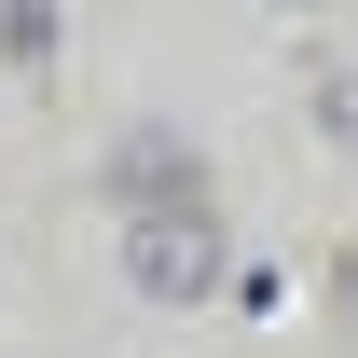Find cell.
<instances>
[{"label":"cell","instance_id":"6","mask_svg":"<svg viewBox=\"0 0 358 358\" xmlns=\"http://www.w3.org/2000/svg\"><path fill=\"white\" fill-rule=\"evenodd\" d=\"M275 14H317V0H275Z\"/></svg>","mask_w":358,"mask_h":358},{"label":"cell","instance_id":"5","mask_svg":"<svg viewBox=\"0 0 358 358\" xmlns=\"http://www.w3.org/2000/svg\"><path fill=\"white\" fill-rule=\"evenodd\" d=\"M331 331L358 345V248H331Z\"/></svg>","mask_w":358,"mask_h":358},{"label":"cell","instance_id":"1","mask_svg":"<svg viewBox=\"0 0 358 358\" xmlns=\"http://www.w3.org/2000/svg\"><path fill=\"white\" fill-rule=\"evenodd\" d=\"M221 193L193 207H124V289L138 303H221Z\"/></svg>","mask_w":358,"mask_h":358},{"label":"cell","instance_id":"2","mask_svg":"<svg viewBox=\"0 0 358 358\" xmlns=\"http://www.w3.org/2000/svg\"><path fill=\"white\" fill-rule=\"evenodd\" d=\"M96 179H110L124 207H193V193H207V152H193V138H179V124H124V138H110V166H96Z\"/></svg>","mask_w":358,"mask_h":358},{"label":"cell","instance_id":"3","mask_svg":"<svg viewBox=\"0 0 358 358\" xmlns=\"http://www.w3.org/2000/svg\"><path fill=\"white\" fill-rule=\"evenodd\" d=\"M0 69H55V14L42 0H0Z\"/></svg>","mask_w":358,"mask_h":358},{"label":"cell","instance_id":"4","mask_svg":"<svg viewBox=\"0 0 358 358\" xmlns=\"http://www.w3.org/2000/svg\"><path fill=\"white\" fill-rule=\"evenodd\" d=\"M317 138H331V152H358V69H331V83H317Z\"/></svg>","mask_w":358,"mask_h":358}]
</instances>
